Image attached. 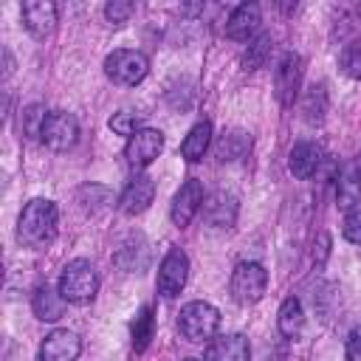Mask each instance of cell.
<instances>
[{
    "instance_id": "7",
    "label": "cell",
    "mask_w": 361,
    "mask_h": 361,
    "mask_svg": "<svg viewBox=\"0 0 361 361\" xmlns=\"http://www.w3.org/2000/svg\"><path fill=\"white\" fill-rule=\"evenodd\" d=\"M186 276H189V257L180 248H169L158 265V293L175 299L183 290Z\"/></svg>"
},
{
    "instance_id": "22",
    "label": "cell",
    "mask_w": 361,
    "mask_h": 361,
    "mask_svg": "<svg viewBox=\"0 0 361 361\" xmlns=\"http://www.w3.org/2000/svg\"><path fill=\"white\" fill-rule=\"evenodd\" d=\"M251 149V135L245 130H228L217 141V158L220 161H240Z\"/></svg>"
},
{
    "instance_id": "24",
    "label": "cell",
    "mask_w": 361,
    "mask_h": 361,
    "mask_svg": "<svg viewBox=\"0 0 361 361\" xmlns=\"http://www.w3.org/2000/svg\"><path fill=\"white\" fill-rule=\"evenodd\" d=\"M152 330H155L152 307H141L138 316H135V322H133V347H135V353H144L149 347Z\"/></svg>"
},
{
    "instance_id": "27",
    "label": "cell",
    "mask_w": 361,
    "mask_h": 361,
    "mask_svg": "<svg viewBox=\"0 0 361 361\" xmlns=\"http://www.w3.org/2000/svg\"><path fill=\"white\" fill-rule=\"evenodd\" d=\"M338 62H341V71H344L350 79H361V42L344 45Z\"/></svg>"
},
{
    "instance_id": "34",
    "label": "cell",
    "mask_w": 361,
    "mask_h": 361,
    "mask_svg": "<svg viewBox=\"0 0 361 361\" xmlns=\"http://www.w3.org/2000/svg\"><path fill=\"white\" fill-rule=\"evenodd\" d=\"M358 14H361V8H358Z\"/></svg>"
},
{
    "instance_id": "1",
    "label": "cell",
    "mask_w": 361,
    "mask_h": 361,
    "mask_svg": "<svg viewBox=\"0 0 361 361\" xmlns=\"http://www.w3.org/2000/svg\"><path fill=\"white\" fill-rule=\"evenodd\" d=\"M56 223H59L56 203L48 197H34L25 203L17 220V240L28 248H45L56 237Z\"/></svg>"
},
{
    "instance_id": "15",
    "label": "cell",
    "mask_w": 361,
    "mask_h": 361,
    "mask_svg": "<svg viewBox=\"0 0 361 361\" xmlns=\"http://www.w3.org/2000/svg\"><path fill=\"white\" fill-rule=\"evenodd\" d=\"M259 28V6L257 3H240L228 23H226V37L237 39V42H248Z\"/></svg>"
},
{
    "instance_id": "11",
    "label": "cell",
    "mask_w": 361,
    "mask_h": 361,
    "mask_svg": "<svg viewBox=\"0 0 361 361\" xmlns=\"http://www.w3.org/2000/svg\"><path fill=\"white\" fill-rule=\"evenodd\" d=\"M23 25L37 39L51 37L56 28V6L51 0H25L23 3Z\"/></svg>"
},
{
    "instance_id": "6",
    "label": "cell",
    "mask_w": 361,
    "mask_h": 361,
    "mask_svg": "<svg viewBox=\"0 0 361 361\" xmlns=\"http://www.w3.org/2000/svg\"><path fill=\"white\" fill-rule=\"evenodd\" d=\"M39 138H42V144H45L48 149L65 152V149H71V147L76 144V138H79V121H76L71 113H65V110H54V113H48Z\"/></svg>"
},
{
    "instance_id": "20",
    "label": "cell",
    "mask_w": 361,
    "mask_h": 361,
    "mask_svg": "<svg viewBox=\"0 0 361 361\" xmlns=\"http://www.w3.org/2000/svg\"><path fill=\"white\" fill-rule=\"evenodd\" d=\"M209 141H212V124H209V121H197V124L186 133V138H183V144H180V155H183L189 164H195V161H200V158L206 155Z\"/></svg>"
},
{
    "instance_id": "5",
    "label": "cell",
    "mask_w": 361,
    "mask_h": 361,
    "mask_svg": "<svg viewBox=\"0 0 361 361\" xmlns=\"http://www.w3.org/2000/svg\"><path fill=\"white\" fill-rule=\"evenodd\" d=\"M231 296L240 302V305H254L265 296V288H268V271L259 265V262H240L234 271H231Z\"/></svg>"
},
{
    "instance_id": "8",
    "label": "cell",
    "mask_w": 361,
    "mask_h": 361,
    "mask_svg": "<svg viewBox=\"0 0 361 361\" xmlns=\"http://www.w3.org/2000/svg\"><path fill=\"white\" fill-rule=\"evenodd\" d=\"M164 149V133L161 130H152V127H141L135 135L127 138V147H124V158L130 166L135 169H144L149 166Z\"/></svg>"
},
{
    "instance_id": "4",
    "label": "cell",
    "mask_w": 361,
    "mask_h": 361,
    "mask_svg": "<svg viewBox=\"0 0 361 361\" xmlns=\"http://www.w3.org/2000/svg\"><path fill=\"white\" fill-rule=\"evenodd\" d=\"M149 71V62L141 51H133V48H116L113 54L104 56V73L113 85H121V87H135Z\"/></svg>"
},
{
    "instance_id": "12",
    "label": "cell",
    "mask_w": 361,
    "mask_h": 361,
    "mask_svg": "<svg viewBox=\"0 0 361 361\" xmlns=\"http://www.w3.org/2000/svg\"><path fill=\"white\" fill-rule=\"evenodd\" d=\"M82 341L73 330H51L39 347V361H76Z\"/></svg>"
},
{
    "instance_id": "2",
    "label": "cell",
    "mask_w": 361,
    "mask_h": 361,
    "mask_svg": "<svg viewBox=\"0 0 361 361\" xmlns=\"http://www.w3.org/2000/svg\"><path fill=\"white\" fill-rule=\"evenodd\" d=\"M220 327V310L209 302H189L180 307V316H178V330L186 341L192 344H203V341H212L214 333Z\"/></svg>"
},
{
    "instance_id": "19",
    "label": "cell",
    "mask_w": 361,
    "mask_h": 361,
    "mask_svg": "<svg viewBox=\"0 0 361 361\" xmlns=\"http://www.w3.org/2000/svg\"><path fill=\"white\" fill-rule=\"evenodd\" d=\"M203 214H206V220H209L212 226L228 228V226L234 223V217H237V200H234V195H226V192L212 195V197L203 203Z\"/></svg>"
},
{
    "instance_id": "31",
    "label": "cell",
    "mask_w": 361,
    "mask_h": 361,
    "mask_svg": "<svg viewBox=\"0 0 361 361\" xmlns=\"http://www.w3.org/2000/svg\"><path fill=\"white\" fill-rule=\"evenodd\" d=\"M347 361H361V324L347 336Z\"/></svg>"
},
{
    "instance_id": "23",
    "label": "cell",
    "mask_w": 361,
    "mask_h": 361,
    "mask_svg": "<svg viewBox=\"0 0 361 361\" xmlns=\"http://www.w3.org/2000/svg\"><path fill=\"white\" fill-rule=\"evenodd\" d=\"M302 113H305V121L310 124H319L327 113V93H324V85H310L307 93H305V102H302Z\"/></svg>"
},
{
    "instance_id": "21",
    "label": "cell",
    "mask_w": 361,
    "mask_h": 361,
    "mask_svg": "<svg viewBox=\"0 0 361 361\" xmlns=\"http://www.w3.org/2000/svg\"><path fill=\"white\" fill-rule=\"evenodd\" d=\"M276 327L282 336L288 338H296L305 327V310H302V302L296 296H288L279 307V316H276Z\"/></svg>"
},
{
    "instance_id": "18",
    "label": "cell",
    "mask_w": 361,
    "mask_h": 361,
    "mask_svg": "<svg viewBox=\"0 0 361 361\" xmlns=\"http://www.w3.org/2000/svg\"><path fill=\"white\" fill-rule=\"evenodd\" d=\"M31 310L39 322H56L65 313V299H62L59 288L54 290L51 285H39L31 296Z\"/></svg>"
},
{
    "instance_id": "30",
    "label": "cell",
    "mask_w": 361,
    "mask_h": 361,
    "mask_svg": "<svg viewBox=\"0 0 361 361\" xmlns=\"http://www.w3.org/2000/svg\"><path fill=\"white\" fill-rule=\"evenodd\" d=\"M341 234H344L350 243L361 245V209L347 212V217H344V223H341Z\"/></svg>"
},
{
    "instance_id": "26",
    "label": "cell",
    "mask_w": 361,
    "mask_h": 361,
    "mask_svg": "<svg viewBox=\"0 0 361 361\" xmlns=\"http://www.w3.org/2000/svg\"><path fill=\"white\" fill-rule=\"evenodd\" d=\"M268 51H271V37H268V34H259L257 39L248 42V48H245V54H243V65H245L248 71L259 68V65L265 62Z\"/></svg>"
},
{
    "instance_id": "29",
    "label": "cell",
    "mask_w": 361,
    "mask_h": 361,
    "mask_svg": "<svg viewBox=\"0 0 361 361\" xmlns=\"http://www.w3.org/2000/svg\"><path fill=\"white\" fill-rule=\"evenodd\" d=\"M133 11H135V6H133L130 0H110V3L104 6V17H107L113 25H124V23L133 17Z\"/></svg>"
},
{
    "instance_id": "16",
    "label": "cell",
    "mask_w": 361,
    "mask_h": 361,
    "mask_svg": "<svg viewBox=\"0 0 361 361\" xmlns=\"http://www.w3.org/2000/svg\"><path fill=\"white\" fill-rule=\"evenodd\" d=\"M361 200V164L358 161H347L338 169L336 178V203L341 209H355V203Z\"/></svg>"
},
{
    "instance_id": "33",
    "label": "cell",
    "mask_w": 361,
    "mask_h": 361,
    "mask_svg": "<svg viewBox=\"0 0 361 361\" xmlns=\"http://www.w3.org/2000/svg\"><path fill=\"white\" fill-rule=\"evenodd\" d=\"M186 361H197V358H186Z\"/></svg>"
},
{
    "instance_id": "28",
    "label": "cell",
    "mask_w": 361,
    "mask_h": 361,
    "mask_svg": "<svg viewBox=\"0 0 361 361\" xmlns=\"http://www.w3.org/2000/svg\"><path fill=\"white\" fill-rule=\"evenodd\" d=\"M107 124H110V130H113V133L127 135V138H130V135H135V133L141 130V127H138V116H135V113H127V110L113 113Z\"/></svg>"
},
{
    "instance_id": "14",
    "label": "cell",
    "mask_w": 361,
    "mask_h": 361,
    "mask_svg": "<svg viewBox=\"0 0 361 361\" xmlns=\"http://www.w3.org/2000/svg\"><path fill=\"white\" fill-rule=\"evenodd\" d=\"M248 358H251V347L243 333L212 338L206 344V355H203V361H248Z\"/></svg>"
},
{
    "instance_id": "3",
    "label": "cell",
    "mask_w": 361,
    "mask_h": 361,
    "mask_svg": "<svg viewBox=\"0 0 361 361\" xmlns=\"http://www.w3.org/2000/svg\"><path fill=\"white\" fill-rule=\"evenodd\" d=\"M96 290H99V276H96V268L87 259H71L62 268L59 293H62L65 302L85 305V302H90L96 296Z\"/></svg>"
},
{
    "instance_id": "17",
    "label": "cell",
    "mask_w": 361,
    "mask_h": 361,
    "mask_svg": "<svg viewBox=\"0 0 361 361\" xmlns=\"http://www.w3.org/2000/svg\"><path fill=\"white\" fill-rule=\"evenodd\" d=\"M322 164V147L313 144V141H299L293 149H290V158H288V166L290 172L299 178V180H307L316 175Z\"/></svg>"
},
{
    "instance_id": "13",
    "label": "cell",
    "mask_w": 361,
    "mask_h": 361,
    "mask_svg": "<svg viewBox=\"0 0 361 361\" xmlns=\"http://www.w3.org/2000/svg\"><path fill=\"white\" fill-rule=\"evenodd\" d=\"M152 197H155V180H152L149 175H135V178L127 183V189L121 192L118 209L133 217V214H141L144 209H149Z\"/></svg>"
},
{
    "instance_id": "32",
    "label": "cell",
    "mask_w": 361,
    "mask_h": 361,
    "mask_svg": "<svg viewBox=\"0 0 361 361\" xmlns=\"http://www.w3.org/2000/svg\"><path fill=\"white\" fill-rule=\"evenodd\" d=\"M327 251H330V237H327V234H319V243H316V248H313V259H316V262H324V259H327Z\"/></svg>"
},
{
    "instance_id": "10",
    "label": "cell",
    "mask_w": 361,
    "mask_h": 361,
    "mask_svg": "<svg viewBox=\"0 0 361 361\" xmlns=\"http://www.w3.org/2000/svg\"><path fill=\"white\" fill-rule=\"evenodd\" d=\"M302 56L288 51L282 54V59L276 62V71H274V87H276V99L288 107L293 104L296 93H299V85H302Z\"/></svg>"
},
{
    "instance_id": "25",
    "label": "cell",
    "mask_w": 361,
    "mask_h": 361,
    "mask_svg": "<svg viewBox=\"0 0 361 361\" xmlns=\"http://www.w3.org/2000/svg\"><path fill=\"white\" fill-rule=\"evenodd\" d=\"M45 118H48V113H45V107L42 104H28V107H23V113H20V130H23V135L25 138H37V135H42V124H45Z\"/></svg>"
},
{
    "instance_id": "9",
    "label": "cell",
    "mask_w": 361,
    "mask_h": 361,
    "mask_svg": "<svg viewBox=\"0 0 361 361\" xmlns=\"http://www.w3.org/2000/svg\"><path fill=\"white\" fill-rule=\"evenodd\" d=\"M203 203H206L203 183H200L197 178H189V180L175 192V197H172V209H169L172 223H175L178 228L189 226V223L195 220V214L203 209Z\"/></svg>"
}]
</instances>
